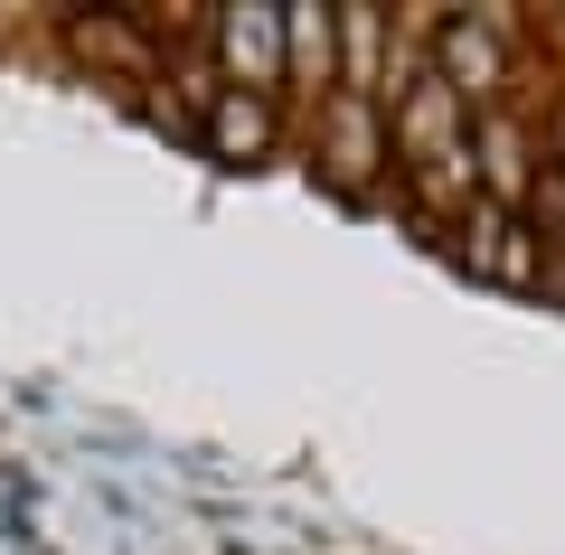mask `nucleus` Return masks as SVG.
<instances>
[{
	"instance_id": "nucleus-1",
	"label": "nucleus",
	"mask_w": 565,
	"mask_h": 555,
	"mask_svg": "<svg viewBox=\"0 0 565 555\" xmlns=\"http://www.w3.org/2000/svg\"><path fill=\"white\" fill-rule=\"evenodd\" d=\"M217 160H292L509 301L565 311V10H217L66 29Z\"/></svg>"
}]
</instances>
